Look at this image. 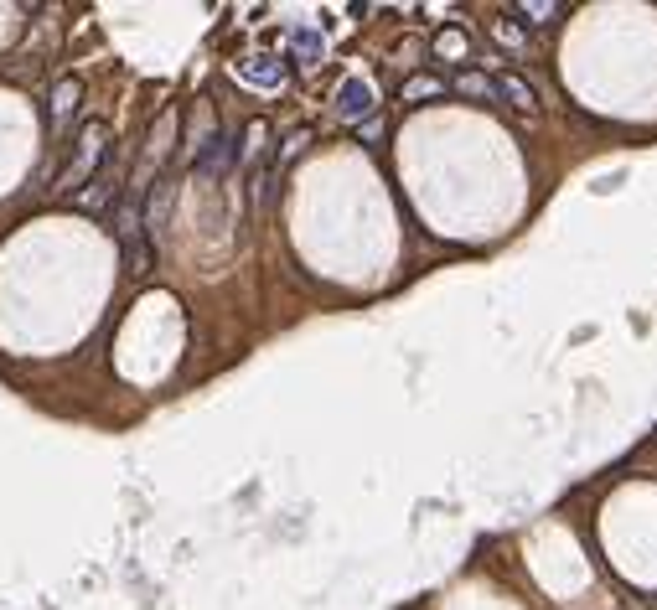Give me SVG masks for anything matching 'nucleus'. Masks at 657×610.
<instances>
[{
	"mask_svg": "<svg viewBox=\"0 0 657 610\" xmlns=\"http://www.w3.org/2000/svg\"><path fill=\"white\" fill-rule=\"evenodd\" d=\"M104 156H109V130L99 125V119H88V125L78 130V161L63 171V181H57V187H63V192L83 187V181L104 166Z\"/></svg>",
	"mask_w": 657,
	"mask_h": 610,
	"instance_id": "nucleus-1",
	"label": "nucleus"
},
{
	"mask_svg": "<svg viewBox=\"0 0 657 610\" xmlns=\"http://www.w3.org/2000/svg\"><path fill=\"white\" fill-rule=\"evenodd\" d=\"M373 104H378V99H373V83H368V78H342L337 94H332V109H337L342 125H368Z\"/></svg>",
	"mask_w": 657,
	"mask_h": 610,
	"instance_id": "nucleus-2",
	"label": "nucleus"
},
{
	"mask_svg": "<svg viewBox=\"0 0 657 610\" xmlns=\"http://www.w3.org/2000/svg\"><path fill=\"white\" fill-rule=\"evenodd\" d=\"M492 99L513 104L518 114H533V109H539V94H533V83H528L523 73H513V68H502V73L492 78Z\"/></svg>",
	"mask_w": 657,
	"mask_h": 610,
	"instance_id": "nucleus-3",
	"label": "nucleus"
},
{
	"mask_svg": "<svg viewBox=\"0 0 657 610\" xmlns=\"http://www.w3.org/2000/svg\"><path fill=\"white\" fill-rule=\"evenodd\" d=\"M238 78L254 83V88H270V94H275V88L285 83V68L275 63V57H244V63H238Z\"/></svg>",
	"mask_w": 657,
	"mask_h": 610,
	"instance_id": "nucleus-4",
	"label": "nucleus"
},
{
	"mask_svg": "<svg viewBox=\"0 0 657 610\" xmlns=\"http://www.w3.org/2000/svg\"><path fill=\"white\" fill-rule=\"evenodd\" d=\"M233 161H238V150H233V140H228V135L218 130L213 140L202 145V156H197V171H202V176H218V171H228Z\"/></svg>",
	"mask_w": 657,
	"mask_h": 610,
	"instance_id": "nucleus-5",
	"label": "nucleus"
},
{
	"mask_svg": "<svg viewBox=\"0 0 657 610\" xmlns=\"http://www.w3.org/2000/svg\"><path fill=\"white\" fill-rule=\"evenodd\" d=\"M290 52H295V63H301V68H316L321 57H326V37L316 32V26H295V32H290Z\"/></svg>",
	"mask_w": 657,
	"mask_h": 610,
	"instance_id": "nucleus-6",
	"label": "nucleus"
},
{
	"mask_svg": "<svg viewBox=\"0 0 657 610\" xmlns=\"http://www.w3.org/2000/svg\"><path fill=\"white\" fill-rule=\"evenodd\" d=\"M78 99H83V83H78V78H63V83L52 88V125H57V130L68 125V114L78 109Z\"/></svg>",
	"mask_w": 657,
	"mask_h": 610,
	"instance_id": "nucleus-7",
	"label": "nucleus"
},
{
	"mask_svg": "<svg viewBox=\"0 0 657 610\" xmlns=\"http://www.w3.org/2000/svg\"><path fill=\"white\" fill-rule=\"evenodd\" d=\"M564 11H570V6H559V0H518V6H513V16H523L528 26H554Z\"/></svg>",
	"mask_w": 657,
	"mask_h": 610,
	"instance_id": "nucleus-8",
	"label": "nucleus"
},
{
	"mask_svg": "<svg viewBox=\"0 0 657 610\" xmlns=\"http://www.w3.org/2000/svg\"><path fill=\"white\" fill-rule=\"evenodd\" d=\"M399 94H404V104H420V99H435V94H445V83L425 73V78H409V83L399 88Z\"/></svg>",
	"mask_w": 657,
	"mask_h": 610,
	"instance_id": "nucleus-9",
	"label": "nucleus"
},
{
	"mask_svg": "<svg viewBox=\"0 0 657 610\" xmlns=\"http://www.w3.org/2000/svg\"><path fill=\"white\" fill-rule=\"evenodd\" d=\"M435 52H440V57H466V52H471V37L461 32V26H445V32L435 37Z\"/></svg>",
	"mask_w": 657,
	"mask_h": 610,
	"instance_id": "nucleus-10",
	"label": "nucleus"
},
{
	"mask_svg": "<svg viewBox=\"0 0 657 610\" xmlns=\"http://www.w3.org/2000/svg\"><path fill=\"white\" fill-rule=\"evenodd\" d=\"M109 202V176L99 171L94 176V187H88V192H78V207H88V212H94V207H104Z\"/></svg>",
	"mask_w": 657,
	"mask_h": 610,
	"instance_id": "nucleus-11",
	"label": "nucleus"
},
{
	"mask_svg": "<svg viewBox=\"0 0 657 610\" xmlns=\"http://www.w3.org/2000/svg\"><path fill=\"white\" fill-rule=\"evenodd\" d=\"M456 88H461V94H471V99H492V78H482V73H461Z\"/></svg>",
	"mask_w": 657,
	"mask_h": 610,
	"instance_id": "nucleus-12",
	"label": "nucleus"
},
{
	"mask_svg": "<svg viewBox=\"0 0 657 610\" xmlns=\"http://www.w3.org/2000/svg\"><path fill=\"white\" fill-rule=\"evenodd\" d=\"M306 145H311V130H290V135H285V145H280V166H290Z\"/></svg>",
	"mask_w": 657,
	"mask_h": 610,
	"instance_id": "nucleus-13",
	"label": "nucleus"
},
{
	"mask_svg": "<svg viewBox=\"0 0 657 610\" xmlns=\"http://www.w3.org/2000/svg\"><path fill=\"white\" fill-rule=\"evenodd\" d=\"M166 202H171V181H156V197H151V228L161 233L166 223Z\"/></svg>",
	"mask_w": 657,
	"mask_h": 610,
	"instance_id": "nucleus-14",
	"label": "nucleus"
},
{
	"mask_svg": "<svg viewBox=\"0 0 657 610\" xmlns=\"http://www.w3.org/2000/svg\"><path fill=\"white\" fill-rule=\"evenodd\" d=\"M497 42H502V47H513V52H518V47H523V26H518V21H507V16H502V21H497Z\"/></svg>",
	"mask_w": 657,
	"mask_h": 610,
	"instance_id": "nucleus-15",
	"label": "nucleus"
}]
</instances>
